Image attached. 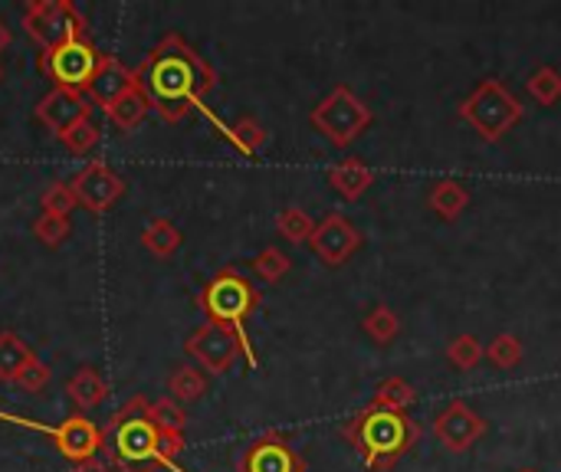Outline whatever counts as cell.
I'll list each match as a JSON object with an SVG mask.
<instances>
[{
  "label": "cell",
  "mask_w": 561,
  "mask_h": 472,
  "mask_svg": "<svg viewBox=\"0 0 561 472\" xmlns=\"http://www.w3.org/2000/svg\"><path fill=\"white\" fill-rule=\"evenodd\" d=\"M434 437L447 453H467L486 437V421L467 401H450L434 417Z\"/></svg>",
  "instance_id": "7c38bea8"
},
{
  "label": "cell",
  "mask_w": 561,
  "mask_h": 472,
  "mask_svg": "<svg viewBox=\"0 0 561 472\" xmlns=\"http://www.w3.org/2000/svg\"><path fill=\"white\" fill-rule=\"evenodd\" d=\"M207 394V375L194 365H181L171 371L168 378V398H174L178 404H194Z\"/></svg>",
  "instance_id": "603a6c76"
},
{
  "label": "cell",
  "mask_w": 561,
  "mask_h": 472,
  "mask_svg": "<svg viewBox=\"0 0 561 472\" xmlns=\"http://www.w3.org/2000/svg\"><path fill=\"white\" fill-rule=\"evenodd\" d=\"M362 246H365V237L345 214H329L325 220L316 223V230L309 237V250L325 266H345Z\"/></svg>",
  "instance_id": "8fae6325"
},
{
  "label": "cell",
  "mask_w": 561,
  "mask_h": 472,
  "mask_svg": "<svg viewBox=\"0 0 561 472\" xmlns=\"http://www.w3.org/2000/svg\"><path fill=\"white\" fill-rule=\"evenodd\" d=\"M325 177H329V184H332V191H335L339 197H345V200H362L365 191L375 184L378 174H375L362 158H345V161L332 164Z\"/></svg>",
  "instance_id": "e0dca14e"
},
{
  "label": "cell",
  "mask_w": 561,
  "mask_h": 472,
  "mask_svg": "<svg viewBox=\"0 0 561 472\" xmlns=\"http://www.w3.org/2000/svg\"><path fill=\"white\" fill-rule=\"evenodd\" d=\"M151 112V102H148V95L138 89V85H131L122 99H115L108 108H105V115H108V122L118 128V131H131V128H138L141 125V118Z\"/></svg>",
  "instance_id": "ffe728a7"
},
{
  "label": "cell",
  "mask_w": 561,
  "mask_h": 472,
  "mask_svg": "<svg viewBox=\"0 0 561 472\" xmlns=\"http://www.w3.org/2000/svg\"><path fill=\"white\" fill-rule=\"evenodd\" d=\"M526 115V105L519 95L503 82V79H483L463 102H460V118L486 141L496 145L503 141Z\"/></svg>",
  "instance_id": "5b68a950"
},
{
  "label": "cell",
  "mask_w": 561,
  "mask_h": 472,
  "mask_svg": "<svg viewBox=\"0 0 561 472\" xmlns=\"http://www.w3.org/2000/svg\"><path fill=\"white\" fill-rule=\"evenodd\" d=\"M0 421L16 424V427H26V430H36V434L49 437V440L56 444V450H59L72 467L95 460V453H99V450H102V444H105V430H102V427H95L85 414H72V417H66V421H62V424H56V427L36 424V421H30V417L3 414V411H0Z\"/></svg>",
  "instance_id": "52a82bcc"
},
{
  "label": "cell",
  "mask_w": 561,
  "mask_h": 472,
  "mask_svg": "<svg viewBox=\"0 0 561 472\" xmlns=\"http://www.w3.org/2000/svg\"><path fill=\"white\" fill-rule=\"evenodd\" d=\"M49 378H53L49 365H46V361H39V358H33V361L23 368V375L16 378V384H13V388H20L23 394H39V391L49 384Z\"/></svg>",
  "instance_id": "d590c367"
},
{
  "label": "cell",
  "mask_w": 561,
  "mask_h": 472,
  "mask_svg": "<svg viewBox=\"0 0 561 472\" xmlns=\"http://www.w3.org/2000/svg\"><path fill=\"white\" fill-rule=\"evenodd\" d=\"M486 358L493 361V368H500V371H513V368H519V365H523L526 348H523V342H519L516 335L503 332V335H496V338L486 345Z\"/></svg>",
  "instance_id": "4dcf8cb0"
},
{
  "label": "cell",
  "mask_w": 561,
  "mask_h": 472,
  "mask_svg": "<svg viewBox=\"0 0 561 472\" xmlns=\"http://www.w3.org/2000/svg\"><path fill=\"white\" fill-rule=\"evenodd\" d=\"M69 472H115L112 467H105L102 460H89V463H79V467H72Z\"/></svg>",
  "instance_id": "8d00e7d4"
},
{
  "label": "cell",
  "mask_w": 561,
  "mask_h": 472,
  "mask_svg": "<svg viewBox=\"0 0 561 472\" xmlns=\"http://www.w3.org/2000/svg\"><path fill=\"white\" fill-rule=\"evenodd\" d=\"M99 59H102V53L89 39H69L56 49H43L39 72L49 76L59 89L85 92V85L92 82V76L99 69Z\"/></svg>",
  "instance_id": "9c48e42d"
},
{
  "label": "cell",
  "mask_w": 561,
  "mask_h": 472,
  "mask_svg": "<svg viewBox=\"0 0 561 472\" xmlns=\"http://www.w3.org/2000/svg\"><path fill=\"white\" fill-rule=\"evenodd\" d=\"M135 85L168 125H178L194 108H204L201 102L217 85V72L184 36L168 33L135 69Z\"/></svg>",
  "instance_id": "6da1fadb"
},
{
  "label": "cell",
  "mask_w": 561,
  "mask_h": 472,
  "mask_svg": "<svg viewBox=\"0 0 561 472\" xmlns=\"http://www.w3.org/2000/svg\"><path fill=\"white\" fill-rule=\"evenodd\" d=\"M417 401V391L404 381V378H388L385 384H378L375 398H371V407H385V411H398V414H408V407Z\"/></svg>",
  "instance_id": "83f0119b"
},
{
  "label": "cell",
  "mask_w": 561,
  "mask_h": 472,
  "mask_svg": "<svg viewBox=\"0 0 561 472\" xmlns=\"http://www.w3.org/2000/svg\"><path fill=\"white\" fill-rule=\"evenodd\" d=\"M59 141H62V145H66V148H69L72 154H89V151H92V148L99 145V128H95V125H92V122L85 118V122H79V125H76L72 131H66V135H62Z\"/></svg>",
  "instance_id": "e575fe53"
},
{
  "label": "cell",
  "mask_w": 561,
  "mask_h": 472,
  "mask_svg": "<svg viewBox=\"0 0 561 472\" xmlns=\"http://www.w3.org/2000/svg\"><path fill=\"white\" fill-rule=\"evenodd\" d=\"M145 417L154 424L158 434H168V437H184V427H187V411L184 404H178L174 398H161L154 404H148Z\"/></svg>",
  "instance_id": "cb8c5ba5"
},
{
  "label": "cell",
  "mask_w": 561,
  "mask_h": 472,
  "mask_svg": "<svg viewBox=\"0 0 561 472\" xmlns=\"http://www.w3.org/2000/svg\"><path fill=\"white\" fill-rule=\"evenodd\" d=\"M39 207L43 214H53V217H69L76 210V194L69 184H49L39 197Z\"/></svg>",
  "instance_id": "836d02e7"
},
{
  "label": "cell",
  "mask_w": 561,
  "mask_h": 472,
  "mask_svg": "<svg viewBox=\"0 0 561 472\" xmlns=\"http://www.w3.org/2000/svg\"><path fill=\"white\" fill-rule=\"evenodd\" d=\"M519 472H536V470H519Z\"/></svg>",
  "instance_id": "f35d334b"
},
{
  "label": "cell",
  "mask_w": 561,
  "mask_h": 472,
  "mask_svg": "<svg viewBox=\"0 0 561 472\" xmlns=\"http://www.w3.org/2000/svg\"><path fill=\"white\" fill-rule=\"evenodd\" d=\"M260 302H263L260 289H256L243 273H237L233 266L220 269V273L201 289V296H197V306H201V312L207 315V322L224 325V329H230V332L240 338V348H243V358H247L250 368H256L260 358H256V352H253V345H250L247 319L260 309Z\"/></svg>",
  "instance_id": "277c9868"
},
{
  "label": "cell",
  "mask_w": 561,
  "mask_h": 472,
  "mask_svg": "<svg viewBox=\"0 0 561 472\" xmlns=\"http://www.w3.org/2000/svg\"><path fill=\"white\" fill-rule=\"evenodd\" d=\"M66 394H69V401L76 404L79 414H89V411H95V407L105 404L108 384H105V378H102L95 368H79V371L66 381Z\"/></svg>",
  "instance_id": "ac0fdd59"
},
{
  "label": "cell",
  "mask_w": 561,
  "mask_h": 472,
  "mask_svg": "<svg viewBox=\"0 0 561 472\" xmlns=\"http://www.w3.org/2000/svg\"><path fill=\"white\" fill-rule=\"evenodd\" d=\"M145 411H148V401L135 398L108 421V427H102L105 437H112L115 467L122 472H151L154 467L181 472L174 467V460L184 453V437L158 434L154 424L145 417Z\"/></svg>",
  "instance_id": "3957f363"
},
{
  "label": "cell",
  "mask_w": 561,
  "mask_h": 472,
  "mask_svg": "<svg viewBox=\"0 0 561 472\" xmlns=\"http://www.w3.org/2000/svg\"><path fill=\"white\" fill-rule=\"evenodd\" d=\"M342 437L371 472H391L424 437L421 424L408 414L365 407L342 424Z\"/></svg>",
  "instance_id": "7a4b0ae2"
},
{
  "label": "cell",
  "mask_w": 561,
  "mask_h": 472,
  "mask_svg": "<svg viewBox=\"0 0 561 472\" xmlns=\"http://www.w3.org/2000/svg\"><path fill=\"white\" fill-rule=\"evenodd\" d=\"M89 112H92V105H89V95L85 92H79V89H59V85H53L39 99V105H36L39 125H46L56 138H62L79 122H85Z\"/></svg>",
  "instance_id": "5bb4252c"
},
{
  "label": "cell",
  "mask_w": 561,
  "mask_h": 472,
  "mask_svg": "<svg viewBox=\"0 0 561 472\" xmlns=\"http://www.w3.org/2000/svg\"><path fill=\"white\" fill-rule=\"evenodd\" d=\"M181 230L171 223V220H164V217H154L148 227H145V233H141V246L151 253V256H158V260H171L178 250H181Z\"/></svg>",
  "instance_id": "7402d4cb"
},
{
  "label": "cell",
  "mask_w": 561,
  "mask_h": 472,
  "mask_svg": "<svg viewBox=\"0 0 561 472\" xmlns=\"http://www.w3.org/2000/svg\"><path fill=\"white\" fill-rule=\"evenodd\" d=\"M33 237H36L43 246H49V250L62 246V240L69 237V217L39 214V217L33 220Z\"/></svg>",
  "instance_id": "d6a6232c"
},
{
  "label": "cell",
  "mask_w": 561,
  "mask_h": 472,
  "mask_svg": "<svg viewBox=\"0 0 561 472\" xmlns=\"http://www.w3.org/2000/svg\"><path fill=\"white\" fill-rule=\"evenodd\" d=\"M470 191L460 184V181H437L434 187H431V194H427V207L440 217V220H447V223H454V220H460L463 217V210L470 207Z\"/></svg>",
  "instance_id": "d6986e66"
},
{
  "label": "cell",
  "mask_w": 561,
  "mask_h": 472,
  "mask_svg": "<svg viewBox=\"0 0 561 472\" xmlns=\"http://www.w3.org/2000/svg\"><path fill=\"white\" fill-rule=\"evenodd\" d=\"M483 358H486V348H483V342L477 335H457L447 345V361L457 371H473Z\"/></svg>",
  "instance_id": "1f68e13d"
},
{
  "label": "cell",
  "mask_w": 561,
  "mask_h": 472,
  "mask_svg": "<svg viewBox=\"0 0 561 472\" xmlns=\"http://www.w3.org/2000/svg\"><path fill=\"white\" fill-rule=\"evenodd\" d=\"M312 230H316V220L302 207H283L276 217V233L286 243H309Z\"/></svg>",
  "instance_id": "f1b7e54d"
},
{
  "label": "cell",
  "mask_w": 561,
  "mask_h": 472,
  "mask_svg": "<svg viewBox=\"0 0 561 472\" xmlns=\"http://www.w3.org/2000/svg\"><path fill=\"white\" fill-rule=\"evenodd\" d=\"M184 352L207 375H227L237 365V358L243 355L240 338L230 329L214 325V322H204L197 332H191V338L184 342Z\"/></svg>",
  "instance_id": "30bf717a"
},
{
  "label": "cell",
  "mask_w": 561,
  "mask_h": 472,
  "mask_svg": "<svg viewBox=\"0 0 561 472\" xmlns=\"http://www.w3.org/2000/svg\"><path fill=\"white\" fill-rule=\"evenodd\" d=\"M33 358L36 352L16 332H0V381L3 384H16V378Z\"/></svg>",
  "instance_id": "44dd1931"
},
{
  "label": "cell",
  "mask_w": 561,
  "mask_h": 472,
  "mask_svg": "<svg viewBox=\"0 0 561 472\" xmlns=\"http://www.w3.org/2000/svg\"><path fill=\"white\" fill-rule=\"evenodd\" d=\"M10 43H13V33H10V26H3V23H0V53H7V49H10Z\"/></svg>",
  "instance_id": "74e56055"
},
{
  "label": "cell",
  "mask_w": 561,
  "mask_h": 472,
  "mask_svg": "<svg viewBox=\"0 0 561 472\" xmlns=\"http://www.w3.org/2000/svg\"><path fill=\"white\" fill-rule=\"evenodd\" d=\"M309 122L319 135H325L335 148H348L355 145L365 128L375 122L371 108L365 105V99H358L348 85H335L312 112Z\"/></svg>",
  "instance_id": "8992f818"
},
{
  "label": "cell",
  "mask_w": 561,
  "mask_h": 472,
  "mask_svg": "<svg viewBox=\"0 0 561 472\" xmlns=\"http://www.w3.org/2000/svg\"><path fill=\"white\" fill-rule=\"evenodd\" d=\"M23 30L43 49H56L69 39H85V16L66 0H30L23 10Z\"/></svg>",
  "instance_id": "ba28073f"
},
{
  "label": "cell",
  "mask_w": 561,
  "mask_h": 472,
  "mask_svg": "<svg viewBox=\"0 0 561 472\" xmlns=\"http://www.w3.org/2000/svg\"><path fill=\"white\" fill-rule=\"evenodd\" d=\"M131 85H135V69L122 66L112 53H102L99 69H95L92 82L85 85V95H89L95 105L108 108V105H112L115 99H122Z\"/></svg>",
  "instance_id": "2e32d148"
},
{
  "label": "cell",
  "mask_w": 561,
  "mask_h": 472,
  "mask_svg": "<svg viewBox=\"0 0 561 472\" xmlns=\"http://www.w3.org/2000/svg\"><path fill=\"white\" fill-rule=\"evenodd\" d=\"M210 118H214V115H210ZM214 122H217V118H214ZM217 125H220V122H217ZM220 131H224L227 141H230L237 151H243V154H260V148H263L266 138H270V131H266L256 118H250V115L240 118V122H233L230 128L220 125Z\"/></svg>",
  "instance_id": "d4e9b609"
},
{
  "label": "cell",
  "mask_w": 561,
  "mask_h": 472,
  "mask_svg": "<svg viewBox=\"0 0 561 472\" xmlns=\"http://www.w3.org/2000/svg\"><path fill=\"white\" fill-rule=\"evenodd\" d=\"M76 204L85 207L89 214H105L125 191V181L105 164V161H89L72 181H69Z\"/></svg>",
  "instance_id": "4fadbf2b"
},
{
  "label": "cell",
  "mask_w": 561,
  "mask_h": 472,
  "mask_svg": "<svg viewBox=\"0 0 561 472\" xmlns=\"http://www.w3.org/2000/svg\"><path fill=\"white\" fill-rule=\"evenodd\" d=\"M240 472H306V460L293 450V444L279 434H263L260 440H253L240 463Z\"/></svg>",
  "instance_id": "9a60e30c"
},
{
  "label": "cell",
  "mask_w": 561,
  "mask_h": 472,
  "mask_svg": "<svg viewBox=\"0 0 561 472\" xmlns=\"http://www.w3.org/2000/svg\"><path fill=\"white\" fill-rule=\"evenodd\" d=\"M526 95L536 99L542 108H552L561 102V72L556 66H539L529 79H526Z\"/></svg>",
  "instance_id": "4316f807"
},
{
  "label": "cell",
  "mask_w": 561,
  "mask_h": 472,
  "mask_svg": "<svg viewBox=\"0 0 561 472\" xmlns=\"http://www.w3.org/2000/svg\"><path fill=\"white\" fill-rule=\"evenodd\" d=\"M0 76H3V69H0Z\"/></svg>",
  "instance_id": "ab89813d"
},
{
  "label": "cell",
  "mask_w": 561,
  "mask_h": 472,
  "mask_svg": "<svg viewBox=\"0 0 561 472\" xmlns=\"http://www.w3.org/2000/svg\"><path fill=\"white\" fill-rule=\"evenodd\" d=\"M362 332L375 342V345H391L401 335V319L391 306H375L365 319H362Z\"/></svg>",
  "instance_id": "484cf974"
},
{
  "label": "cell",
  "mask_w": 561,
  "mask_h": 472,
  "mask_svg": "<svg viewBox=\"0 0 561 472\" xmlns=\"http://www.w3.org/2000/svg\"><path fill=\"white\" fill-rule=\"evenodd\" d=\"M253 273L263 279V283H270V286H276V283H283L286 276H289V269H293V260L279 250V246H263L256 256H253Z\"/></svg>",
  "instance_id": "f546056e"
}]
</instances>
